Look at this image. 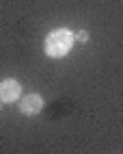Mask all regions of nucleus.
<instances>
[{
  "instance_id": "nucleus-1",
  "label": "nucleus",
  "mask_w": 123,
  "mask_h": 154,
  "mask_svg": "<svg viewBox=\"0 0 123 154\" xmlns=\"http://www.w3.org/2000/svg\"><path fill=\"white\" fill-rule=\"evenodd\" d=\"M74 44H76V35L69 28H56L52 33H48L43 42V52L50 59H63L71 52Z\"/></svg>"
},
{
  "instance_id": "nucleus-2",
  "label": "nucleus",
  "mask_w": 123,
  "mask_h": 154,
  "mask_svg": "<svg viewBox=\"0 0 123 154\" xmlns=\"http://www.w3.org/2000/svg\"><path fill=\"white\" fill-rule=\"evenodd\" d=\"M19 96H22V85L15 78H2L0 80V102L2 104H11V102H17Z\"/></svg>"
},
{
  "instance_id": "nucleus-3",
  "label": "nucleus",
  "mask_w": 123,
  "mask_h": 154,
  "mask_svg": "<svg viewBox=\"0 0 123 154\" xmlns=\"http://www.w3.org/2000/svg\"><path fill=\"white\" fill-rule=\"evenodd\" d=\"M43 98H41L39 94H26V96H22L19 98V113L22 115H26V117H33V115H39L41 111H43Z\"/></svg>"
},
{
  "instance_id": "nucleus-4",
  "label": "nucleus",
  "mask_w": 123,
  "mask_h": 154,
  "mask_svg": "<svg viewBox=\"0 0 123 154\" xmlns=\"http://www.w3.org/2000/svg\"><path fill=\"white\" fill-rule=\"evenodd\" d=\"M76 39H78V42H89V30H78Z\"/></svg>"
},
{
  "instance_id": "nucleus-5",
  "label": "nucleus",
  "mask_w": 123,
  "mask_h": 154,
  "mask_svg": "<svg viewBox=\"0 0 123 154\" xmlns=\"http://www.w3.org/2000/svg\"><path fill=\"white\" fill-rule=\"evenodd\" d=\"M0 109H2V102H0Z\"/></svg>"
}]
</instances>
